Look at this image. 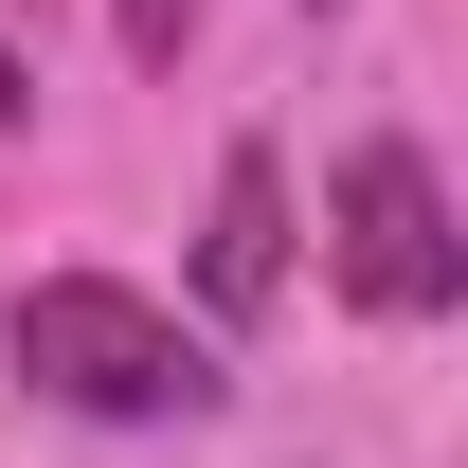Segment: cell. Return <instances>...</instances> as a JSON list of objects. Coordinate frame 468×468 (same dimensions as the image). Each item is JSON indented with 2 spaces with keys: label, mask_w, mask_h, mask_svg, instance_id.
Here are the masks:
<instances>
[{
  "label": "cell",
  "mask_w": 468,
  "mask_h": 468,
  "mask_svg": "<svg viewBox=\"0 0 468 468\" xmlns=\"http://www.w3.org/2000/svg\"><path fill=\"white\" fill-rule=\"evenodd\" d=\"M271 289H289V163H271V144H234V163H217V217H198V306L252 324Z\"/></svg>",
  "instance_id": "3"
},
{
  "label": "cell",
  "mask_w": 468,
  "mask_h": 468,
  "mask_svg": "<svg viewBox=\"0 0 468 468\" xmlns=\"http://www.w3.org/2000/svg\"><path fill=\"white\" fill-rule=\"evenodd\" d=\"M18 378L55 414H198L217 397V343L180 324V306H144V289H109V271H55V289H18Z\"/></svg>",
  "instance_id": "1"
},
{
  "label": "cell",
  "mask_w": 468,
  "mask_h": 468,
  "mask_svg": "<svg viewBox=\"0 0 468 468\" xmlns=\"http://www.w3.org/2000/svg\"><path fill=\"white\" fill-rule=\"evenodd\" d=\"M18 90H37V72H18V55H0V126H18Z\"/></svg>",
  "instance_id": "5"
},
{
  "label": "cell",
  "mask_w": 468,
  "mask_h": 468,
  "mask_svg": "<svg viewBox=\"0 0 468 468\" xmlns=\"http://www.w3.org/2000/svg\"><path fill=\"white\" fill-rule=\"evenodd\" d=\"M324 252H343V289L378 306V324H432V306L468 289L451 180L414 163V144H343V180H324Z\"/></svg>",
  "instance_id": "2"
},
{
  "label": "cell",
  "mask_w": 468,
  "mask_h": 468,
  "mask_svg": "<svg viewBox=\"0 0 468 468\" xmlns=\"http://www.w3.org/2000/svg\"><path fill=\"white\" fill-rule=\"evenodd\" d=\"M180 37H198V0H126V55H144V72H163Z\"/></svg>",
  "instance_id": "4"
}]
</instances>
